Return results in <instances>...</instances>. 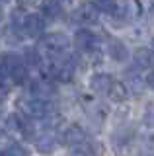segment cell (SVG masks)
Segmentation results:
<instances>
[{
  "label": "cell",
  "mask_w": 154,
  "mask_h": 156,
  "mask_svg": "<svg viewBox=\"0 0 154 156\" xmlns=\"http://www.w3.org/2000/svg\"><path fill=\"white\" fill-rule=\"evenodd\" d=\"M133 61H135V68H150L154 65V55L150 49H137L133 55Z\"/></svg>",
  "instance_id": "11"
},
{
  "label": "cell",
  "mask_w": 154,
  "mask_h": 156,
  "mask_svg": "<svg viewBox=\"0 0 154 156\" xmlns=\"http://www.w3.org/2000/svg\"><path fill=\"white\" fill-rule=\"evenodd\" d=\"M10 76H12V84H26V80H27V65L22 62V65H18L16 68H12Z\"/></svg>",
  "instance_id": "16"
},
{
  "label": "cell",
  "mask_w": 154,
  "mask_h": 156,
  "mask_svg": "<svg viewBox=\"0 0 154 156\" xmlns=\"http://www.w3.org/2000/svg\"><path fill=\"white\" fill-rule=\"evenodd\" d=\"M43 29H45V18L41 14H27L22 33H26L30 37H35V35H41Z\"/></svg>",
  "instance_id": "6"
},
{
  "label": "cell",
  "mask_w": 154,
  "mask_h": 156,
  "mask_svg": "<svg viewBox=\"0 0 154 156\" xmlns=\"http://www.w3.org/2000/svg\"><path fill=\"white\" fill-rule=\"evenodd\" d=\"M4 98H6V90H4V88H0V101H4Z\"/></svg>",
  "instance_id": "25"
},
{
  "label": "cell",
  "mask_w": 154,
  "mask_h": 156,
  "mask_svg": "<svg viewBox=\"0 0 154 156\" xmlns=\"http://www.w3.org/2000/svg\"><path fill=\"white\" fill-rule=\"evenodd\" d=\"M4 156H27V150L23 148L22 144H10L6 150H4Z\"/></svg>",
  "instance_id": "22"
},
{
  "label": "cell",
  "mask_w": 154,
  "mask_h": 156,
  "mask_svg": "<svg viewBox=\"0 0 154 156\" xmlns=\"http://www.w3.org/2000/svg\"><path fill=\"white\" fill-rule=\"evenodd\" d=\"M127 88H129V92H133V94H141L144 90L142 76H138L137 72H129L127 74Z\"/></svg>",
  "instance_id": "15"
},
{
  "label": "cell",
  "mask_w": 154,
  "mask_h": 156,
  "mask_svg": "<svg viewBox=\"0 0 154 156\" xmlns=\"http://www.w3.org/2000/svg\"><path fill=\"white\" fill-rule=\"evenodd\" d=\"M0 156H4V152H0Z\"/></svg>",
  "instance_id": "28"
},
{
  "label": "cell",
  "mask_w": 154,
  "mask_h": 156,
  "mask_svg": "<svg viewBox=\"0 0 154 156\" xmlns=\"http://www.w3.org/2000/svg\"><path fill=\"white\" fill-rule=\"evenodd\" d=\"M111 144L119 154L125 156L133 146V133L131 131H117V133L113 135V139H111Z\"/></svg>",
  "instance_id": "9"
},
{
  "label": "cell",
  "mask_w": 154,
  "mask_h": 156,
  "mask_svg": "<svg viewBox=\"0 0 154 156\" xmlns=\"http://www.w3.org/2000/svg\"><path fill=\"white\" fill-rule=\"evenodd\" d=\"M0 18H2V10H0Z\"/></svg>",
  "instance_id": "27"
},
{
  "label": "cell",
  "mask_w": 154,
  "mask_h": 156,
  "mask_svg": "<svg viewBox=\"0 0 154 156\" xmlns=\"http://www.w3.org/2000/svg\"><path fill=\"white\" fill-rule=\"evenodd\" d=\"M113 82L115 80H113L111 74H107V72H98V74H94L90 78V88H92V92H96V94H109Z\"/></svg>",
  "instance_id": "7"
},
{
  "label": "cell",
  "mask_w": 154,
  "mask_h": 156,
  "mask_svg": "<svg viewBox=\"0 0 154 156\" xmlns=\"http://www.w3.org/2000/svg\"><path fill=\"white\" fill-rule=\"evenodd\" d=\"M107 53H109V57H111L113 61H117V62L127 61V55H129L127 47H125L121 41H117V39H111V41H109V45H107Z\"/></svg>",
  "instance_id": "13"
},
{
  "label": "cell",
  "mask_w": 154,
  "mask_h": 156,
  "mask_svg": "<svg viewBox=\"0 0 154 156\" xmlns=\"http://www.w3.org/2000/svg\"><path fill=\"white\" fill-rule=\"evenodd\" d=\"M76 70V61L74 57H66V58H55V70H53V78L59 82H70L74 78Z\"/></svg>",
  "instance_id": "4"
},
{
  "label": "cell",
  "mask_w": 154,
  "mask_h": 156,
  "mask_svg": "<svg viewBox=\"0 0 154 156\" xmlns=\"http://www.w3.org/2000/svg\"><path fill=\"white\" fill-rule=\"evenodd\" d=\"M62 14V4L59 0H45L41 4V16L45 20H57Z\"/></svg>",
  "instance_id": "12"
},
{
  "label": "cell",
  "mask_w": 154,
  "mask_h": 156,
  "mask_svg": "<svg viewBox=\"0 0 154 156\" xmlns=\"http://www.w3.org/2000/svg\"><path fill=\"white\" fill-rule=\"evenodd\" d=\"M35 148L39 154H51L53 150L57 148V136L53 131H43L41 135H37L35 139Z\"/></svg>",
  "instance_id": "8"
},
{
  "label": "cell",
  "mask_w": 154,
  "mask_h": 156,
  "mask_svg": "<svg viewBox=\"0 0 154 156\" xmlns=\"http://www.w3.org/2000/svg\"><path fill=\"white\" fill-rule=\"evenodd\" d=\"M150 51H152V55H154V41H152V49H150Z\"/></svg>",
  "instance_id": "26"
},
{
  "label": "cell",
  "mask_w": 154,
  "mask_h": 156,
  "mask_svg": "<svg viewBox=\"0 0 154 156\" xmlns=\"http://www.w3.org/2000/svg\"><path fill=\"white\" fill-rule=\"evenodd\" d=\"M2 2H8V0H2Z\"/></svg>",
  "instance_id": "29"
},
{
  "label": "cell",
  "mask_w": 154,
  "mask_h": 156,
  "mask_svg": "<svg viewBox=\"0 0 154 156\" xmlns=\"http://www.w3.org/2000/svg\"><path fill=\"white\" fill-rule=\"evenodd\" d=\"M94 4L100 12H105V14H109V16H115V14L119 12L117 0H94Z\"/></svg>",
  "instance_id": "17"
},
{
  "label": "cell",
  "mask_w": 154,
  "mask_h": 156,
  "mask_svg": "<svg viewBox=\"0 0 154 156\" xmlns=\"http://www.w3.org/2000/svg\"><path fill=\"white\" fill-rule=\"evenodd\" d=\"M23 61H26V65L41 66L43 58H41V55H39V53H37V49H26V55H23Z\"/></svg>",
  "instance_id": "19"
},
{
  "label": "cell",
  "mask_w": 154,
  "mask_h": 156,
  "mask_svg": "<svg viewBox=\"0 0 154 156\" xmlns=\"http://www.w3.org/2000/svg\"><path fill=\"white\" fill-rule=\"evenodd\" d=\"M16 2H18V8H20V10H23V8L27 6V4L31 2V0H16Z\"/></svg>",
  "instance_id": "24"
},
{
  "label": "cell",
  "mask_w": 154,
  "mask_h": 156,
  "mask_svg": "<svg viewBox=\"0 0 154 156\" xmlns=\"http://www.w3.org/2000/svg\"><path fill=\"white\" fill-rule=\"evenodd\" d=\"M123 14L125 16L129 14V18H138L142 14V4L138 2V0H127V2H125V8H123Z\"/></svg>",
  "instance_id": "18"
},
{
  "label": "cell",
  "mask_w": 154,
  "mask_h": 156,
  "mask_svg": "<svg viewBox=\"0 0 154 156\" xmlns=\"http://www.w3.org/2000/svg\"><path fill=\"white\" fill-rule=\"evenodd\" d=\"M74 45H76L78 51L92 55V53L100 51V39H98L96 33L90 31V29H80V31H76V35H74Z\"/></svg>",
  "instance_id": "3"
},
{
  "label": "cell",
  "mask_w": 154,
  "mask_h": 156,
  "mask_svg": "<svg viewBox=\"0 0 154 156\" xmlns=\"http://www.w3.org/2000/svg\"><path fill=\"white\" fill-rule=\"evenodd\" d=\"M100 10L96 8V4H92V2H86V4H82L78 10H76V20L78 22H82V23H96L98 22V18H100Z\"/></svg>",
  "instance_id": "10"
},
{
  "label": "cell",
  "mask_w": 154,
  "mask_h": 156,
  "mask_svg": "<svg viewBox=\"0 0 154 156\" xmlns=\"http://www.w3.org/2000/svg\"><path fill=\"white\" fill-rule=\"evenodd\" d=\"M12 84V78H10V72H8V68L4 66V62L0 61V88H4V90H8V86Z\"/></svg>",
  "instance_id": "20"
},
{
  "label": "cell",
  "mask_w": 154,
  "mask_h": 156,
  "mask_svg": "<svg viewBox=\"0 0 154 156\" xmlns=\"http://www.w3.org/2000/svg\"><path fill=\"white\" fill-rule=\"evenodd\" d=\"M146 84H148V86H150L152 90H154V70L148 72V76H146Z\"/></svg>",
  "instance_id": "23"
},
{
  "label": "cell",
  "mask_w": 154,
  "mask_h": 156,
  "mask_svg": "<svg viewBox=\"0 0 154 156\" xmlns=\"http://www.w3.org/2000/svg\"><path fill=\"white\" fill-rule=\"evenodd\" d=\"M142 123L148 127V129H154V104H148L146 109H144L142 115Z\"/></svg>",
  "instance_id": "21"
},
{
  "label": "cell",
  "mask_w": 154,
  "mask_h": 156,
  "mask_svg": "<svg viewBox=\"0 0 154 156\" xmlns=\"http://www.w3.org/2000/svg\"><path fill=\"white\" fill-rule=\"evenodd\" d=\"M39 45L43 51H47L51 57H57V55H62V53L68 49L70 41L65 33H47V35L41 37Z\"/></svg>",
  "instance_id": "2"
},
{
  "label": "cell",
  "mask_w": 154,
  "mask_h": 156,
  "mask_svg": "<svg viewBox=\"0 0 154 156\" xmlns=\"http://www.w3.org/2000/svg\"><path fill=\"white\" fill-rule=\"evenodd\" d=\"M20 109L26 113L27 119H45L47 115L51 113V104L47 100H37V98H22L18 101Z\"/></svg>",
  "instance_id": "1"
},
{
  "label": "cell",
  "mask_w": 154,
  "mask_h": 156,
  "mask_svg": "<svg viewBox=\"0 0 154 156\" xmlns=\"http://www.w3.org/2000/svg\"><path fill=\"white\" fill-rule=\"evenodd\" d=\"M86 140H88V136H86V131H84L80 125H76V123L68 125V127H66V131L62 133V143L68 144L70 148H76V146L84 144Z\"/></svg>",
  "instance_id": "5"
},
{
  "label": "cell",
  "mask_w": 154,
  "mask_h": 156,
  "mask_svg": "<svg viewBox=\"0 0 154 156\" xmlns=\"http://www.w3.org/2000/svg\"><path fill=\"white\" fill-rule=\"evenodd\" d=\"M107 96H109V100H111V101H117V104H121V101H125V100L129 98V88H127V84H123V82H117V80H115Z\"/></svg>",
  "instance_id": "14"
}]
</instances>
